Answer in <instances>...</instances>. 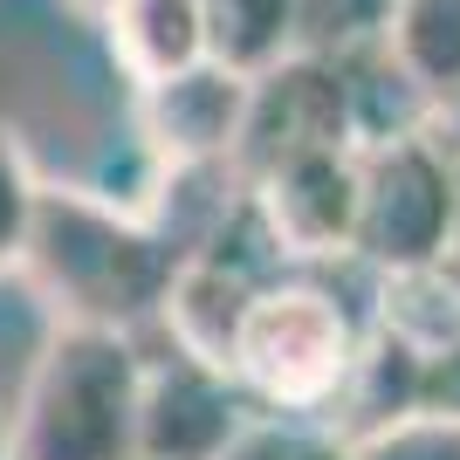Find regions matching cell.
I'll list each match as a JSON object with an SVG mask.
<instances>
[{
	"instance_id": "6da1fadb",
	"label": "cell",
	"mask_w": 460,
	"mask_h": 460,
	"mask_svg": "<svg viewBox=\"0 0 460 460\" xmlns=\"http://www.w3.org/2000/svg\"><path fill=\"white\" fill-rule=\"evenodd\" d=\"M186 248L158 227L152 213L117 207L111 192H76V186H49L35 213V241L21 275L41 288V303L62 323H96V330H124L165 316Z\"/></svg>"
},
{
	"instance_id": "7a4b0ae2",
	"label": "cell",
	"mask_w": 460,
	"mask_h": 460,
	"mask_svg": "<svg viewBox=\"0 0 460 460\" xmlns=\"http://www.w3.org/2000/svg\"><path fill=\"white\" fill-rule=\"evenodd\" d=\"M145 358L124 330L56 323L7 405V460H137Z\"/></svg>"
},
{
	"instance_id": "3957f363",
	"label": "cell",
	"mask_w": 460,
	"mask_h": 460,
	"mask_svg": "<svg viewBox=\"0 0 460 460\" xmlns=\"http://www.w3.org/2000/svg\"><path fill=\"white\" fill-rule=\"evenodd\" d=\"M358 254L378 275L454 269L460 254V158L447 137L426 131L365 145V213H358Z\"/></svg>"
},
{
	"instance_id": "277c9868",
	"label": "cell",
	"mask_w": 460,
	"mask_h": 460,
	"mask_svg": "<svg viewBox=\"0 0 460 460\" xmlns=\"http://www.w3.org/2000/svg\"><path fill=\"white\" fill-rule=\"evenodd\" d=\"M358 350L365 344H358L350 316L337 309V296L282 275L248 309V330H241V350H234V378L269 412H323V405H337Z\"/></svg>"
},
{
	"instance_id": "5b68a950",
	"label": "cell",
	"mask_w": 460,
	"mask_h": 460,
	"mask_svg": "<svg viewBox=\"0 0 460 460\" xmlns=\"http://www.w3.org/2000/svg\"><path fill=\"white\" fill-rule=\"evenodd\" d=\"M350 145L365 152L350 69L344 62H323V56H288V62H275L269 76H254L234 172L254 186L261 172H275V165H288V158L350 152Z\"/></svg>"
},
{
	"instance_id": "8992f818",
	"label": "cell",
	"mask_w": 460,
	"mask_h": 460,
	"mask_svg": "<svg viewBox=\"0 0 460 460\" xmlns=\"http://www.w3.org/2000/svg\"><path fill=\"white\" fill-rule=\"evenodd\" d=\"M248 385L220 365H199L186 350H165L145 365L137 399V460H227L248 440Z\"/></svg>"
},
{
	"instance_id": "52a82bcc",
	"label": "cell",
	"mask_w": 460,
	"mask_h": 460,
	"mask_svg": "<svg viewBox=\"0 0 460 460\" xmlns=\"http://www.w3.org/2000/svg\"><path fill=\"white\" fill-rule=\"evenodd\" d=\"M254 213L275 234L288 261H337L358 254V213H365V152H309L254 179Z\"/></svg>"
},
{
	"instance_id": "ba28073f",
	"label": "cell",
	"mask_w": 460,
	"mask_h": 460,
	"mask_svg": "<svg viewBox=\"0 0 460 460\" xmlns=\"http://www.w3.org/2000/svg\"><path fill=\"white\" fill-rule=\"evenodd\" d=\"M248 76L220 62H199L186 76L137 90V137L158 172H199V165H234L241 124H248Z\"/></svg>"
},
{
	"instance_id": "9c48e42d",
	"label": "cell",
	"mask_w": 460,
	"mask_h": 460,
	"mask_svg": "<svg viewBox=\"0 0 460 460\" xmlns=\"http://www.w3.org/2000/svg\"><path fill=\"white\" fill-rule=\"evenodd\" d=\"M103 41H111V62L137 90H158V83L213 62L199 0H111L103 7Z\"/></svg>"
},
{
	"instance_id": "30bf717a",
	"label": "cell",
	"mask_w": 460,
	"mask_h": 460,
	"mask_svg": "<svg viewBox=\"0 0 460 460\" xmlns=\"http://www.w3.org/2000/svg\"><path fill=\"white\" fill-rule=\"evenodd\" d=\"M207 49L234 76H269L275 62L303 56V0H199Z\"/></svg>"
},
{
	"instance_id": "8fae6325",
	"label": "cell",
	"mask_w": 460,
	"mask_h": 460,
	"mask_svg": "<svg viewBox=\"0 0 460 460\" xmlns=\"http://www.w3.org/2000/svg\"><path fill=\"white\" fill-rule=\"evenodd\" d=\"M385 56L433 96V111H447L460 96V0H399Z\"/></svg>"
},
{
	"instance_id": "7c38bea8",
	"label": "cell",
	"mask_w": 460,
	"mask_h": 460,
	"mask_svg": "<svg viewBox=\"0 0 460 460\" xmlns=\"http://www.w3.org/2000/svg\"><path fill=\"white\" fill-rule=\"evenodd\" d=\"M399 0H303V56L365 62L392 41Z\"/></svg>"
},
{
	"instance_id": "4fadbf2b",
	"label": "cell",
	"mask_w": 460,
	"mask_h": 460,
	"mask_svg": "<svg viewBox=\"0 0 460 460\" xmlns=\"http://www.w3.org/2000/svg\"><path fill=\"white\" fill-rule=\"evenodd\" d=\"M41 179L21 152V137L0 124V275H21L28 241H35V213H41Z\"/></svg>"
},
{
	"instance_id": "5bb4252c",
	"label": "cell",
	"mask_w": 460,
	"mask_h": 460,
	"mask_svg": "<svg viewBox=\"0 0 460 460\" xmlns=\"http://www.w3.org/2000/svg\"><path fill=\"white\" fill-rule=\"evenodd\" d=\"M350 460H460V420L447 412H412L365 440H350Z\"/></svg>"
},
{
	"instance_id": "9a60e30c",
	"label": "cell",
	"mask_w": 460,
	"mask_h": 460,
	"mask_svg": "<svg viewBox=\"0 0 460 460\" xmlns=\"http://www.w3.org/2000/svg\"><path fill=\"white\" fill-rule=\"evenodd\" d=\"M227 460H350V447L337 433H316V426H248V440L234 447Z\"/></svg>"
},
{
	"instance_id": "2e32d148",
	"label": "cell",
	"mask_w": 460,
	"mask_h": 460,
	"mask_svg": "<svg viewBox=\"0 0 460 460\" xmlns=\"http://www.w3.org/2000/svg\"><path fill=\"white\" fill-rule=\"evenodd\" d=\"M433 131H440V137H447V152L460 158V96H454V103H447L440 117H433Z\"/></svg>"
},
{
	"instance_id": "e0dca14e",
	"label": "cell",
	"mask_w": 460,
	"mask_h": 460,
	"mask_svg": "<svg viewBox=\"0 0 460 460\" xmlns=\"http://www.w3.org/2000/svg\"><path fill=\"white\" fill-rule=\"evenodd\" d=\"M69 7H76V14H96V21H103V7H111V0H69Z\"/></svg>"
},
{
	"instance_id": "ac0fdd59",
	"label": "cell",
	"mask_w": 460,
	"mask_h": 460,
	"mask_svg": "<svg viewBox=\"0 0 460 460\" xmlns=\"http://www.w3.org/2000/svg\"><path fill=\"white\" fill-rule=\"evenodd\" d=\"M0 460H7V405H0Z\"/></svg>"
},
{
	"instance_id": "d6986e66",
	"label": "cell",
	"mask_w": 460,
	"mask_h": 460,
	"mask_svg": "<svg viewBox=\"0 0 460 460\" xmlns=\"http://www.w3.org/2000/svg\"><path fill=\"white\" fill-rule=\"evenodd\" d=\"M454 275H460V254H454Z\"/></svg>"
}]
</instances>
